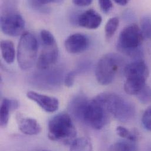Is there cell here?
I'll return each instance as SVG.
<instances>
[{
	"instance_id": "cell-1",
	"label": "cell",
	"mask_w": 151,
	"mask_h": 151,
	"mask_svg": "<svg viewBox=\"0 0 151 151\" xmlns=\"http://www.w3.org/2000/svg\"><path fill=\"white\" fill-rule=\"evenodd\" d=\"M76 129L73 120L67 113H60L50 119L48 126V137L52 141L71 145L76 139Z\"/></svg>"
},
{
	"instance_id": "cell-2",
	"label": "cell",
	"mask_w": 151,
	"mask_h": 151,
	"mask_svg": "<svg viewBox=\"0 0 151 151\" xmlns=\"http://www.w3.org/2000/svg\"><path fill=\"white\" fill-rule=\"evenodd\" d=\"M104 105L109 115L122 122H127L134 116L135 109L132 103L113 93H102L96 96Z\"/></svg>"
},
{
	"instance_id": "cell-3",
	"label": "cell",
	"mask_w": 151,
	"mask_h": 151,
	"mask_svg": "<svg viewBox=\"0 0 151 151\" xmlns=\"http://www.w3.org/2000/svg\"><path fill=\"white\" fill-rule=\"evenodd\" d=\"M144 37L141 28L136 24L129 25L121 32L118 42V50L131 57H139L142 55L140 49Z\"/></svg>"
},
{
	"instance_id": "cell-4",
	"label": "cell",
	"mask_w": 151,
	"mask_h": 151,
	"mask_svg": "<svg viewBox=\"0 0 151 151\" xmlns=\"http://www.w3.org/2000/svg\"><path fill=\"white\" fill-rule=\"evenodd\" d=\"M109 114L102 103L95 97L85 105L78 120L92 128L99 130L108 123Z\"/></svg>"
},
{
	"instance_id": "cell-5",
	"label": "cell",
	"mask_w": 151,
	"mask_h": 151,
	"mask_svg": "<svg viewBox=\"0 0 151 151\" xmlns=\"http://www.w3.org/2000/svg\"><path fill=\"white\" fill-rule=\"evenodd\" d=\"M38 48L36 38L29 32H23L17 48V61L21 70H27L32 68L37 60Z\"/></svg>"
},
{
	"instance_id": "cell-6",
	"label": "cell",
	"mask_w": 151,
	"mask_h": 151,
	"mask_svg": "<svg viewBox=\"0 0 151 151\" xmlns=\"http://www.w3.org/2000/svg\"><path fill=\"white\" fill-rule=\"evenodd\" d=\"M123 63V59L119 55L109 53L105 55L98 61L95 76L99 83L107 85L111 83Z\"/></svg>"
},
{
	"instance_id": "cell-7",
	"label": "cell",
	"mask_w": 151,
	"mask_h": 151,
	"mask_svg": "<svg viewBox=\"0 0 151 151\" xmlns=\"http://www.w3.org/2000/svg\"><path fill=\"white\" fill-rule=\"evenodd\" d=\"M5 9L2 11L1 15V28L6 35L17 37L22 35L25 27V21L20 13L7 2Z\"/></svg>"
},
{
	"instance_id": "cell-8",
	"label": "cell",
	"mask_w": 151,
	"mask_h": 151,
	"mask_svg": "<svg viewBox=\"0 0 151 151\" xmlns=\"http://www.w3.org/2000/svg\"><path fill=\"white\" fill-rule=\"evenodd\" d=\"M27 96L37 103L47 112H55L59 108V101L55 97L47 96L34 91H28L27 93Z\"/></svg>"
},
{
	"instance_id": "cell-9",
	"label": "cell",
	"mask_w": 151,
	"mask_h": 151,
	"mask_svg": "<svg viewBox=\"0 0 151 151\" xmlns=\"http://www.w3.org/2000/svg\"><path fill=\"white\" fill-rule=\"evenodd\" d=\"M59 55V51L57 44L51 45H44V49L40 54L37 62V66L41 70H45L49 68L54 64Z\"/></svg>"
},
{
	"instance_id": "cell-10",
	"label": "cell",
	"mask_w": 151,
	"mask_h": 151,
	"mask_svg": "<svg viewBox=\"0 0 151 151\" xmlns=\"http://www.w3.org/2000/svg\"><path fill=\"white\" fill-rule=\"evenodd\" d=\"M89 40L82 34L76 33L70 35L65 41L66 50L70 54H76L84 51L88 47Z\"/></svg>"
},
{
	"instance_id": "cell-11",
	"label": "cell",
	"mask_w": 151,
	"mask_h": 151,
	"mask_svg": "<svg viewBox=\"0 0 151 151\" xmlns=\"http://www.w3.org/2000/svg\"><path fill=\"white\" fill-rule=\"evenodd\" d=\"M102 21V17L93 9H89L84 11L79 15L77 19L79 26L91 29L98 28Z\"/></svg>"
},
{
	"instance_id": "cell-12",
	"label": "cell",
	"mask_w": 151,
	"mask_h": 151,
	"mask_svg": "<svg viewBox=\"0 0 151 151\" xmlns=\"http://www.w3.org/2000/svg\"><path fill=\"white\" fill-rule=\"evenodd\" d=\"M124 74L127 78H144L147 79L150 72L145 63L142 60H138L128 64L125 67Z\"/></svg>"
},
{
	"instance_id": "cell-13",
	"label": "cell",
	"mask_w": 151,
	"mask_h": 151,
	"mask_svg": "<svg viewBox=\"0 0 151 151\" xmlns=\"http://www.w3.org/2000/svg\"><path fill=\"white\" fill-rule=\"evenodd\" d=\"M20 131L27 135H36L41 132V127L34 118L18 115L17 118Z\"/></svg>"
},
{
	"instance_id": "cell-14",
	"label": "cell",
	"mask_w": 151,
	"mask_h": 151,
	"mask_svg": "<svg viewBox=\"0 0 151 151\" xmlns=\"http://www.w3.org/2000/svg\"><path fill=\"white\" fill-rule=\"evenodd\" d=\"M147 79L144 78H129L124 84V89L129 95H137L146 85Z\"/></svg>"
},
{
	"instance_id": "cell-15",
	"label": "cell",
	"mask_w": 151,
	"mask_h": 151,
	"mask_svg": "<svg viewBox=\"0 0 151 151\" xmlns=\"http://www.w3.org/2000/svg\"><path fill=\"white\" fill-rule=\"evenodd\" d=\"M0 47L4 60L8 64L13 63L15 58V50L13 42L9 40H2Z\"/></svg>"
},
{
	"instance_id": "cell-16",
	"label": "cell",
	"mask_w": 151,
	"mask_h": 151,
	"mask_svg": "<svg viewBox=\"0 0 151 151\" xmlns=\"http://www.w3.org/2000/svg\"><path fill=\"white\" fill-rule=\"evenodd\" d=\"M13 110L11 99L5 98L2 100L0 109V125L2 128L5 127L9 121V112Z\"/></svg>"
},
{
	"instance_id": "cell-17",
	"label": "cell",
	"mask_w": 151,
	"mask_h": 151,
	"mask_svg": "<svg viewBox=\"0 0 151 151\" xmlns=\"http://www.w3.org/2000/svg\"><path fill=\"white\" fill-rule=\"evenodd\" d=\"M70 145V151H92V145L86 138H76Z\"/></svg>"
},
{
	"instance_id": "cell-18",
	"label": "cell",
	"mask_w": 151,
	"mask_h": 151,
	"mask_svg": "<svg viewBox=\"0 0 151 151\" xmlns=\"http://www.w3.org/2000/svg\"><path fill=\"white\" fill-rule=\"evenodd\" d=\"M119 20L118 17L110 18L106 24L105 27V33L106 38H111L116 31L119 26Z\"/></svg>"
},
{
	"instance_id": "cell-19",
	"label": "cell",
	"mask_w": 151,
	"mask_h": 151,
	"mask_svg": "<svg viewBox=\"0 0 151 151\" xmlns=\"http://www.w3.org/2000/svg\"><path fill=\"white\" fill-rule=\"evenodd\" d=\"M116 132L119 137L132 142L137 141L138 139V135L135 133L136 132L130 131L126 128L122 126L117 127L116 128Z\"/></svg>"
},
{
	"instance_id": "cell-20",
	"label": "cell",
	"mask_w": 151,
	"mask_h": 151,
	"mask_svg": "<svg viewBox=\"0 0 151 151\" xmlns=\"http://www.w3.org/2000/svg\"><path fill=\"white\" fill-rule=\"evenodd\" d=\"M135 146L126 141L118 142L114 144L109 149L108 151H135Z\"/></svg>"
},
{
	"instance_id": "cell-21",
	"label": "cell",
	"mask_w": 151,
	"mask_h": 151,
	"mask_svg": "<svg viewBox=\"0 0 151 151\" xmlns=\"http://www.w3.org/2000/svg\"><path fill=\"white\" fill-rule=\"evenodd\" d=\"M139 101L143 104L151 103V88L148 85H145L137 95Z\"/></svg>"
},
{
	"instance_id": "cell-22",
	"label": "cell",
	"mask_w": 151,
	"mask_h": 151,
	"mask_svg": "<svg viewBox=\"0 0 151 151\" xmlns=\"http://www.w3.org/2000/svg\"><path fill=\"white\" fill-rule=\"evenodd\" d=\"M143 35L147 38H151V18L144 17L141 20V28Z\"/></svg>"
},
{
	"instance_id": "cell-23",
	"label": "cell",
	"mask_w": 151,
	"mask_h": 151,
	"mask_svg": "<svg viewBox=\"0 0 151 151\" xmlns=\"http://www.w3.org/2000/svg\"><path fill=\"white\" fill-rule=\"evenodd\" d=\"M40 35L43 45H51L57 44L54 35L50 31L43 29L41 31Z\"/></svg>"
},
{
	"instance_id": "cell-24",
	"label": "cell",
	"mask_w": 151,
	"mask_h": 151,
	"mask_svg": "<svg viewBox=\"0 0 151 151\" xmlns=\"http://www.w3.org/2000/svg\"><path fill=\"white\" fill-rule=\"evenodd\" d=\"M142 122L144 127L151 131V106L148 108L144 112L142 118Z\"/></svg>"
},
{
	"instance_id": "cell-25",
	"label": "cell",
	"mask_w": 151,
	"mask_h": 151,
	"mask_svg": "<svg viewBox=\"0 0 151 151\" xmlns=\"http://www.w3.org/2000/svg\"><path fill=\"white\" fill-rule=\"evenodd\" d=\"M98 4L101 10L105 13L108 12L113 7L112 2L109 0H100Z\"/></svg>"
},
{
	"instance_id": "cell-26",
	"label": "cell",
	"mask_w": 151,
	"mask_h": 151,
	"mask_svg": "<svg viewBox=\"0 0 151 151\" xmlns=\"http://www.w3.org/2000/svg\"><path fill=\"white\" fill-rule=\"evenodd\" d=\"M76 73L75 71H70L69 72L64 79V84L67 87H71L73 86L75 78H76Z\"/></svg>"
},
{
	"instance_id": "cell-27",
	"label": "cell",
	"mask_w": 151,
	"mask_h": 151,
	"mask_svg": "<svg viewBox=\"0 0 151 151\" xmlns=\"http://www.w3.org/2000/svg\"><path fill=\"white\" fill-rule=\"evenodd\" d=\"M73 2L79 6H86L91 5L92 2V0H74Z\"/></svg>"
},
{
	"instance_id": "cell-28",
	"label": "cell",
	"mask_w": 151,
	"mask_h": 151,
	"mask_svg": "<svg viewBox=\"0 0 151 151\" xmlns=\"http://www.w3.org/2000/svg\"><path fill=\"white\" fill-rule=\"evenodd\" d=\"M114 2L121 6H125L128 3V1L127 0H115Z\"/></svg>"
}]
</instances>
